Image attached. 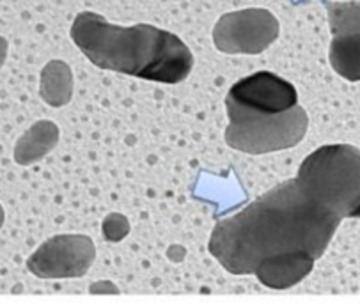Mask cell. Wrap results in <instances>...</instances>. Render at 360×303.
I'll return each mask as SVG.
<instances>
[{"instance_id":"11","label":"cell","mask_w":360,"mask_h":303,"mask_svg":"<svg viewBox=\"0 0 360 303\" xmlns=\"http://www.w3.org/2000/svg\"><path fill=\"white\" fill-rule=\"evenodd\" d=\"M39 96L50 107H64L73 96V73L63 60H50L41 71Z\"/></svg>"},{"instance_id":"9","label":"cell","mask_w":360,"mask_h":303,"mask_svg":"<svg viewBox=\"0 0 360 303\" xmlns=\"http://www.w3.org/2000/svg\"><path fill=\"white\" fill-rule=\"evenodd\" d=\"M314 263L316 259L304 254V252L275 255V257H270L264 263H261L257 270L254 271V275L266 288L283 291V289H290L300 284L311 273Z\"/></svg>"},{"instance_id":"10","label":"cell","mask_w":360,"mask_h":303,"mask_svg":"<svg viewBox=\"0 0 360 303\" xmlns=\"http://www.w3.org/2000/svg\"><path fill=\"white\" fill-rule=\"evenodd\" d=\"M59 142V128L52 121H37L18 138L15 146V162L32 165L45 158Z\"/></svg>"},{"instance_id":"4","label":"cell","mask_w":360,"mask_h":303,"mask_svg":"<svg viewBox=\"0 0 360 303\" xmlns=\"http://www.w3.org/2000/svg\"><path fill=\"white\" fill-rule=\"evenodd\" d=\"M307 129L309 115L298 105L271 121L229 122L226 128V144L247 155H266L298 146Z\"/></svg>"},{"instance_id":"13","label":"cell","mask_w":360,"mask_h":303,"mask_svg":"<svg viewBox=\"0 0 360 303\" xmlns=\"http://www.w3.org/2000/svg\"><path fill=\"white\" fill-rule=\"evenodd\" d=\"M91 295H119V288L110 281H98L89 285Z\"/></svg>"},{"instance_id":"12","label":"cell","mask_w":360,"mask_h":303,"mask_svg":"<svg viewBox=\"0 0 360 303\" xmlns=\"http://www.w3.org/2000/svg\"><path fill=\"white\" fill-rule=\"evenodd\" d=\"M101 234L105 240L112 241V243L123 241L130 234V222L124 214L108 213L101 224Z\"/></svg>"},{"instance_id":"14","label":"cell","mask_w":360,"mask_h":303,"mask_svg":"<svg viewBox=\"0 0 360 303\" xmlns=\"http://www.w3.org/2000/svg\"><path fill=\"white\" fill-rule=\"evenodd\" d=\"M186 255V250L181 247V245H172V247H169L167 250V257L171 259L172 263H181L183 259H185Z\"/></svg>"},{"instance_id":"7","label":"cell","mask_w":360,"mask_h":303,"mask_svg":"<svg viewBox=\"0 0 360 303\" xmlns=\"http://www.w3.org/2000/svg\"><path fill=\"white\" fill-rule=\"evenodd\" d=\"M332 43L330 66L348 82L360 80V0L327 2Z\"/></svg>"},{"instance_id":"16","label":"cell","mask_w":360,"mask_h":303,"mask_svg":"<svg viewBox=\"0 0 360 303\" xmlns=\"http://www.w3.org/2000/svg\"><path fill=\"white\" fill-rule=\"evenodd\" d=\"M4 219H6V214H4V207L0 206V227L4 226Z\"/></svg>"},{"instance_id":"8","label":"cell","mask_w":360,"mask_h":303,"mask_svg":"<svg viewBox=\"0 0 360 303\" xmlns=\"http://www.w3.org/2000/svg\"><path fill=\"white\" fill-rule=\"evenodd\" d=\"M298 105L295 85L271 71H257L240 78L226 96V108L240 110L288 112Z\"/></svg>"},{"instance_id":"15","label":"cell","mask_w":360,"mask_h":303,"mask_svg":"<svg viewBox=\"0 0 360 303\" xmlns=\"http://www.w3.org/2000/svg\"><path fill=\"white\" fill-rule=\"evenodd\" d=\"M8 41H6V37L0 36V67H2V64L6 63V57H8Z\"/></svg>"},{"instance_id":"6","label":"cell","mask_w":360,"mask_h":303,"mask_svg":"<svg viewBox=\"0 0 360 303\" xmlns=\"http://www.w3.org/2000/svg\"><path fill=\"white\" fill-rule=\"evenodd\" d=\"M96 259L94 241L86 234H57L43 241L29 259L27 270L39 278H78Z\"/></svg>"},{"instance_id":"2","label":"cell","mask_w":360,"mask_h":303,"mask_svg":"<svg viewBox=\"0 0 360 303\" xmlns=\"http://www.w3.org/2000/svg\"><path fill=\"white\" fill-rule=\"evenodd\" d=\"M71 39L100 70L142 80L174 85L193 67V56L181 37L148 23L121 27L98 13L84 11L75 18Z\"/></svg>"},{"instance_id":"3","label":"cell","mask_w":360,"mask_h":303,"mask_svg":"<svg viewBox=\"0 0 360 303\" xmlns=\"http://www.w3.org/2000/svg\"><path fill=\"white\" fill-rule=\"evenodd\" d=\"M302 192L321 207L345 219H360V149L328 144L312 151L297 174Z\"/></svg>"},{"instance_id":"1","label":"cell","mask_w":360,"mask_h":303,"mask_svg":"<svg viewBox=\"0 0 360 303\" xmlns=\"http://www.w3.org/2000/svg\"><path fill=\"white\" fill-rule=\"evenodd\" d=\"M342 220L312 202L297 179L278 183L233 217L220 220L208 250L233 275H250L266 259L283 254L318 261Z\"/></svg>"},{"instance_id":"5","label":"cell","mask_w":360,"mask_h":303,"mask_svg":"<svg viewBox=\"0 0 360 303\" xmlns=\"http://www.w3.org/2000/svg\"><path fill=\"white\" fill-rule=\"evenodd\" d=\"M281 27L274 13L247 8L220 16L213 29V45L231 56H257L277 41Z\"/></svg>"}]
</instances>
